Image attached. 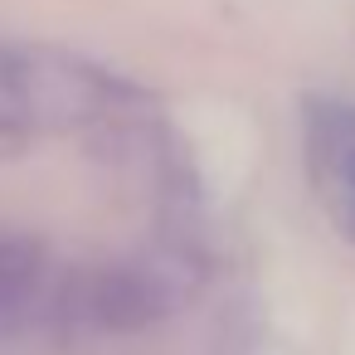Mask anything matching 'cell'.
<instances>
[{"mask_svg": "<svg viewBox=\"0 0 355 355\" xmlns=\"http://www.w3.org/2000/svg\"><path fill=\"white\" fill-rule=\"evenodd\" d=\"M311 156L326 171V185L336 195L340 224L355 234V112L350 107L311 112Z\"/></svg>", "mask_w": 355, "mask_h": 355, "instance_id": "cell-3", "label": "cell"}, {"mask_svg": "<svg viewBox=\"0 0 355 355\" xmlns=\"http://www.w3.org/2000/svg\"><path fill=\"white\" fill-rule=\"evenodd\" d=\"M44 282V248L30 234L0 229V316L20 311Z\"/></svg>", "mask_w": 355, "mask_h": 355, "instance_id": "cell-4", "label": "cell"}, {"mask_svg": "<svg viewBox=\"0 0 355 355\" xmlns=\"http://www.w3.org/2000/svg\"><path fill=\"white\" fill-rule=\"evenodd\" d=\"M73 306L88 326L127 336V331H146L151 321H161L171 297L156 272H146L137 263H107L73 282Z\"/></svg>", "mask_w": 355, "mask_h": 355, "instance_id": "cell-2", "label": "cell"}, {"mask_svg": "<svg viewBox=\"0 0 355 355\" xmlns=\"http://www.w3.org/2000/svg\"><path fill=\"white\" fill-rule=\"evenodd\" d=\"M15 83L25 127H78L107 107V83L54 49H15Z\"/></svg>", "mask_w": 355, "mask_h": 355, "instance_id": "cell-1", "label": "cell"}, {"mask_svg": "<svg viewBox=\"0 0 355 355\" xmlns=\"http://www.w3.org/2000/svg\"><path fill=\"white\" fill-rule=\"evenodd\" d=\"M30 137L25 132H10V127H0V161H6V156H20V146H25Z\"/></svg>", "mask_w": 355, "mask_h": 355, "instance_id": "cell-5", "label": "cell"}]
</instances>
